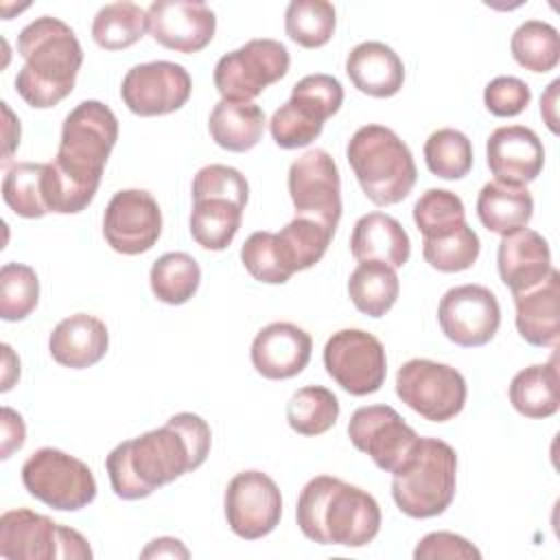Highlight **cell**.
I'll use <instances>...</instances> for the list:
<instances>
[{"label": "cell", "instance_id": "14", "mask_svg": "<svg viewBox=\"0 0 560 560\" xmlns=\"http://www.w3.org/2000/svg\"><path fill=\"white\" fill-rule=\"evenodd\" d=\"M223 508L228 525L238 538L258 540L278 527L282 494L267 472L243 470L230 479Z\"/></svg>", "mask_w": 560, "mask_h": 560}, {"label": "cell", "instance_id": "40", "mask_svg": "<svg viewBox=\"0 0 560 560\" xmlns=\"http://www.w3.org/2000/svg\"><path fill=\"white\" fill-rule=\"evenodd\" d=\"M479 252H481V241L468 223H462L448 236L422 238L424 260L442 273H457V271L470 269L479 258Z\"/></svg>", "mask_w": 560, "mask_h": 560}, {"label": "cell", "instance_id": "25", "mask_svg": "<svg viewBox=\"0 0 560 560\" xmlns=\"http://www.w3.org/2000/svg\"><path fill=\"white\" fill-rule=\"evenodd\" d=\"M350 254L361 260H381L394 269L411 256V241L405 228L385 212L363 214L350 234Z\"/></svg>", "mask_w": 560, "mask_h": 560}, {"label": "cell", "instance_id": "12", "mask_svg": "<svg viewBox=\"0 0 560 560\" xmlns=\"http://www.w3.org/2000/svg\"><path fill=\"white\" fill-rule=\"evenodd\" d=\"M348 438L357 451L392 475L409 462L420 442V435L389 405L359 407L350 416Z\"/></svg>", "mask_w": 560, "mask_h": 560}, {"label": "cell", "instance_id": "10", "mask_svg": "<svg viewBox=\"0 0 560 560\" xmlns=\"http://www.w3.org/2000/svg\"><path fill=\"white\" fill-rule=\"evenodd\" d=\"M398 398L431 422L455 418L468 396L466 378L459 370L431 359H409L396 372Z\"/></svg>", "mask_w": 560, "mask_h": 560}, {"label": "cell", "instance_id": "9", "mask_svg": "<svg viewBox=\"0 0 560 560\" xmlns=\"http://www.w3.org/2000/svg\"><path fill=\"white\" fill-rule=\"evenodd\" d=\"M289 50L278 39H249L241 48L223 55L214 66V88L223 101L249 103L265 88L289 72Z\"/></svg>", "mask_w": 560, "mask_h": 560}, {"label": "cell", "instance_id": "45", "mask_svg": "<svg viewBox=\"0 0 560 560\" xmlns=\"http://www.w3.org/2000/svg\"><path fill=\"white\" fill-rule=\"evenodd\" d=\"M322 129H324L322 122L311 120L300 109H295L289 101L280 105L269 120L271 138L280 149H302L311 144L315 138H319Z\"/></svg>", "mask_w": 560, "mask_h": 560}, {"label": "cell", "instance_id": "29", "mask_svg": "<svg viewBox=\"0 0 560 560\" xmlns=\"http://www.w3.org/2000/svg\"><path fill=\"white\" fill-rule=\"evenodd\" d=\"M400 282L394 267L381 260H361L348 280V295L357 311L383 317L398 300Z\"/></svg>", "mask_w": 560, "mask_h": 560}, {"label": "cell", "instance_id": "46", "mask_svg": "<svg viewBox=\"0 0 560 560\" xmlns=\"http://www.w3.org/2000/svg\"><path fill=\"white\" fill-rule=\"evenodd\" d=\"M532 101L529 85L518 77H494L483 90V103L492 116H518Z\"/></svg>", "mask_w": 560, "mask_h": 560}, {"label": "cell", "instance_id": "16", "mask_svg": "<svg viewBox=\"0 0 560 560\" xmlns=\"http://www.w3.org/2000/svg\"><path fill=\"white\" fill-rule=\"evenodd\" d=\"M192 92L190 74L175 61H149L127 70L120 96L136 116H164L186 105Z\"/></svg>", "mask_w": 560, "mask_h": 560}, {"label": "cell", "instance_id": "11", "mask_svg": "<svg viewBox=\"0 0 560 560\" xmlns=\"http://www.w3.org/2000/svg\"><path fill=\"white\" fill-rule=\"evenodd\" d=\"M328 376L352 396H368L381 389L387 376L385 348L372 332L343 328L332 332L324 346Z\"/></svg>", "mask_w": 560, "mask_h": 560}, {"label": "cell", "instance_id": "42", "mask_svg": "<svg viewBox=\"0 0 560 560\" xmlns=\"http://www.w3.org/2000/svg\"><path fill=\"white\" fill-rule=\"evenodd\" d=\"M241 262L254 280L265 284H284L293 276V269L289 267L280 247L278 234L267 230L247 236L241 247Z\"/></svg>", "mask_w": 560, "mask_h": 560}, {"label": "cell", "instance_id": "38", "mask_svg": "<svg viewBox=\"0 0 560 560\" xmlns=\"http://www.w3.org/2000/svg\"><path fill=\"white\" fill-rule=\"evenodd\" d=\"M413 223L422 238L448 236L466 223L464 201L446 188H429L413 203Z\"/></svg>", "mask_w": 560, "mask_h": 560}, {"label": "cell", "instance_id": "39", "mask_svg": "<svg viewBox=\"0 0 560 560\" xmlns=\"http://www.w3.org/2000/svg\"><path fill=\"white\" fill-rule=\"evenodd\" d=\"M424 162L442 179H462L472 168V144L459 129H438L424 142Z\"/></svg>", "mask_w": 560, "mask_h": 560}, {"label": "cell", "instance_id": "47", "mask_svg": "<svg viewBox=\"0 0 560 560\" xmlns=\"http://www.w3.org/2000/svg\"><path fill=\"white\" fill-rule=\"evenodd\" d=\"M413 558L416 560H442V558H446V560H455V558L479 560L481 551L459 534L431 532L424 538H420V542L413 549Z\"/></svg>", "mask_w": 560, "mask_h": 560}, {"label": "cell", "instance_id": "21", "mask_svg": "<svg viewBox=\"0 0 560 560\" xmlns=\"http://www.w3.org/2000/svg\"><path fill=\"white\" fill-rule=\"evenodd\" d=\"M497 269L501 282L512 291V295L534 289L551 271V249L547 238L529 228L501 236Z\"/></svg>", "mask_w": 560, "mask_h": 560}, {"label": "cell", "instance_id": "43", "mask_svg": "<svg viewBox=\"0 0 560 560\" xmlns=\"http://www.w3.org/2000/svg\"><path fill=\"white\" fill-rule=\"evenodd\" d=\"M289 103L311 120L324 125V120L339 112L343 103V88L330 74H306L293 85Z\"/></svg>", "mask_w": 560, "mask_h": 560}, {"label": "cell", "instance_id": "50", "mask_svg": "<svg viewBox=\"0 0 560 560\" xmlns=\"http://www.w3.org/2000/svg\"><path fill=\"white\" fill-rule=\"evenodd\" d=\"M558 88H560V79L551 81V83H549V88H547V92H545V94H542V98H540V114H542V118H545L547 127H549L553 133H558V116H556Z\"/></svg>", "mask_w": 560, "mask_h": 560}, {"label": "cell", "instance_id": "1", "mask_svg": "<svg viewBox=\"0 0 560 560\" xmlns=\"http://www.w3.org/2000/svg\"><path fill=\"white\" fill-rule=\"evenodd\" d=\"M212 444L208 422L190 411L171 416L162 427L114 446L105 459L116 497L138 501L197 470Z\"/></svg>", "mask_w": 560, "mask_h": 560}, {"label": "cell", "instance_id": "37", "mask_svg": "<svg viewBox=\"0 0 560 560\" xmlns=\"http://www.w3.org/2000/svg\"><path fill=\"white\" fill-rule=\"evenodd\" d=\"M44 162H18L2 179L4 203L24 219H42L48 214L44 201Z\"/></svg>", "mask_w": 560, "mask_h": 560}, {"label": "cell", "instance_id": "15", "mask_svg": "<svg viewBox=\"0 0 560 560\" xmlns=\"http://www.w3.org/2000/svg\"><path fill=\"white\" fill-rule=\"evenodd\" d=\"M438 322L448 341L462 348H479L497 335L501 306L488 287L459 284L442 295Z\"/></svg>", "mask_w": 560, "mask_h": 560}, {"label": "cell", "instance_id": "34", "mask_svg": "<svg viewBox=\"0 0 560 560\" xmlns=\"http://www.w3.org/2000/svg\"><path fill=\"white\" fill-rule=\"evenodd\" d=\"M337 11L328 0H293L284 11V31L302 48H319L330 42Z\"/></svg>", "mask_w": 560, "mask_h": 560}, {"label": "cell", "instance_id": "23", "mask_svg": "<svg viewBox=\"0 0 560 560\" xmlns=\"http://www.w3.org/2000/svg\"><path fill=\"white\" fill-rule=\"evenodd\" d=\"M109 348L105 322L88 313H74L61 319L48 339L50 357L70 370H83L98 363Z\"/></svg>", "mask_w": 560, "mask_h": 560}, {"label": "cell", "instance_id": "35", "mask_svg": "<svg viewBox=\"0 0 560 560\" xmlns=\"http://www.w3.org/2000/svg\"><path fill=\"white\" fill-rule=\"evenodd\" d=\"M510 50L525 70L549 72L560 59V35L549 22L527 20L512 33Z\"/></svg>", "mask_w": 560, "mask_h": 560}, {"label": "cell", "instance_id": "52", "mask_svg": "<svg viewBox=\"0 0 560 560\" xmlns=\"http://www.w3.org/2000/svg\"><path fill=\"white\" fill-rule=\"evenodd\" d=\"M2 365H4V370H2L0 389L9 392L13 387V383L20 378V359L13 354L9 343H2Z\"/></svg>", "mask_w": 560, "mask_h": 560}, {"label": "cell", "instance_id": "48", "mask_svg": "<svg viewBox=\"0 0 560 560\" xmlns=\"http://www.w3.org/2000/svg\"><path fill=\"white\" fill-rule=\"evenodd\" d=\"M26 440V427L18 411L2 407V459H9L13 451H20Z\"/></svg>", "mask_w": 560, "mask_h": 560}, {"label": "cell", "instance_id": "33", "mask_svg": "<svg viewBox=\"0 0 560 560\" xmlns=\"http://www.w3.org/2000/svg\"><path fill=\"white\" fill-rule=\"evenodd\" d=\"M339 418L337 396L322 385L300 387L287 402V422L300 435H322Z\"/></svg>", "mask_w": 560, "mask_h": 560}, {"label": "cell", "instance_id": "4", "mask_svg": "<svg viewBox=\"0 0 560 560\" xmlns=\"http://www.w3.org/2000/svg\"><path fill=\"white\" fill-rule=\"evenodd\" d=\"M18 52L24 66L15 77V90L26 105L48 109L74 90L83 48L59 18L42 15L26 24L18 35Z\"/></svg>", "mask_w": 560, "mask_h": 560}, {"label": "cell", "instance_id": "8", "mask_svg": "<svg viewBox=\"0 0 560 560\" xmlns=\"http://www.w3.org/2000/svg\"><path fill=\"white\" fill-rule=\"evenodd\" d=\"M22 483L31 497L61 512H77L96 499V479L90 466L52 446L37 448L24 462Z\"/></svg>", "mask_w": 560, "mask_h": 560}, {"label": "cell", "instance_id": "28", "mask_svg": "<svg viewBox=\"0 0 560 560\" xmlns=\"http://www.w3.org/2000/svg\"><path fill=\"white\" fill-rule=\"evenodd\" d=\"M265 112L256 103L219 101L208 118L212 140L232 153H245L258 144L265 131Z\"/></svg>", "mask_w": 560, "mask_h": 560}, {"label": "cell", "instance_id": "13", "mask_svg": "<svg viewBox=\"0 0 560 560\" xmlns=\"http://www.w3.org/2000/svg\"><path fill=\"white\" fill-rule=\"evenodd\" d=\"M287 186L295 217H308L337 230L341 219V177L328 151L311 149L293 160Z\"/></svg>", "mask_w": 560, "mask_h": 560}, {"label": "cell", "instance_id": "41", "mask_svg": "<svg viewBox=\"0 0 560 560\" xmlns=\"http://www.w3.org/2000/svg\"><path fill=\"white\" fill-rule=\"evenodd\" d=\"M39 302V278L33 267L7 262L0 269V317L4 322L26 319Z\"/></svg>", "mask_w": 560, "mask_h": 560}, {"label": "cell", "instance_id": "49", "mask_svg": "<svg viewBox=\"0 0 560 560\" xmlns=\"http://www.w3.org/2000/svg\"><path fill=\"white\" fill-rule=\"evenodd\" d=\"M188 556L190 551L182 545V540L171 536L155 538L140 551V558H188Z\"/></svg>", "mask_w": 560, "mask_h": 560}, {"label": "cell", "instance_id": "30", "mask_svg": "<svg viewBox=\"0 0 560 560\" xmlns=\"http://www.w3.org/2000/svg\"><path fill=\"white\" fill-rule=\"evenodd\" d=\"M243 210L230 199H195L190 210V236L210 252H223L236 236Z\"/></svg>", "mask_w": 560, "mask_h": 560}, {"label": "cell", "instance_id": "20", "mask_svg": "<svg viewBox=\"0 0 560 560\" xmlns=\"http://www.w3.org/2000/svg\"><path fill=\"white\" fill-rule=\"evenodd\" d=\"M313 339L311 335L291 324L273 322L258 330L252 341V365L269 381H284L298 376L311 361Z\"/></svg>", "mask_w": 560, "mask_h": 560}, {"label": "cell", "instance_id": "26", "mask_svg": "<svg viewBox=\"0 0 560 560\" xmlns=\"http://www.w3.org/2000/svg\"><path fill=\"white\" fill-rule=\"evenodd\" d=\"M534 214V199L527 186L488 182L477 195V217L488 232L505 236L527 228Z\"/></svg>", "mask_w": 560, "mask_h": 560}, {"label": "cell", "instance_id": "7", "mask_svg": "<svg viewBox=\"0 0 560 560\" xmlns=\"http://www.w3.org/2000/svg\"><path fill=\"white\" fill-rule=\"evenodd\" d=\"M0 558L7 560H90L88 540L72 527L26 508L0 516Z\"/></svg>", "mask_w": 560, "mask_h": 560}, {"label": "cell", "instance_id": "18", "mask_svg": "<svg viewBox=\"0 0 560 560\" xmlns=\"http://www.w3.org/2000/svg\"><path fill=\"white\" fill-rule=\"evenodd\" d=\"M147 15L153 39L184 55L203 50L217 31L214 11L197 0H155L147 9Z\"/></svg>", "mask_w": 560, "mask_h": 560}, {"label": "cell", "instance_id": "32", "mask_svg": "<svg viewBox=\"0 0 560 560\" xmlns=\"http://www.w3.org/2000/svg\"><path fill=\"white\" fill-rule=\"evenodd\" d=\"M153 295L171 306L186 304L199 289L201 269L199 262L186 252L162 254L149 273Z\"/></svg>", "mask_w": 560, "mask_h": 560}, {"label": "cell", "instance_id": "19", "mask_svg": "<svg viewBox=\"0 0 560 560\" xmlns=\"http://www.w3.org/2000/svg\"><path fill=\"white\" fill-rule=\"evenodd\" d=\"M486 162L494 182L527 186L545 164V147L534 129L525 125L497 127L486 142Z\"/></svg>", "mask_w": 560, "mask_h": 560}, {"label": "cell", "instance_id": "44", "mask_svg": "<svg viewBox=\"0 0 560 560\" xmlns=\"http://www.w3.org/2000/svg\"><path fill=\"white\" fill-rule=\"evenodd\" d=\"M195 199H230L245 208L249 199V184L234 166L208 164L199 168L192 179V201Z\"/></svg>", "mask_w": 560, "mask_h": 560}, {"label": "cell", "instance_id": "36", "mask_svg": "<svg viewBox=\"0 0 560 560\" xmlns=\"http://www.w3.org/2000/svg\"><path fill=\"white\" fill-rule=\"evenodd\" d=\"M332 234L335 230L308 217H295L293 221H289L278 232V241L293 273L319 262L332 241Z\"/></svg>", "mask_w": 560, "mask_h": 560}, {"label": "cell", "instance_id": "3", "mask_svg": "<svg viewBox=\"0 0 560 560\" xmlns=\"http://www.w3.org/2000/svg\"><path fill=\"white\" fill-rule=\"evenodd\" d=\"M300 532L317 545L365 547L381 529L376 499L332 475L313 477L298 497Z\"/></svg>", "mask_w": 560, "mask_h": 560}, {"label": "cell", "instance_id": "51", "mask_svg": "<svg viewBox=\"0 0 560 560\" xmlns=\"http://www.w3.org/2000/svg\"><path fill=\"white\" fill-rule=\"evenodd\" d=\"M2 112H4V158H2V162H9L13 149L20 144V120L13 116V112L9 109L7 103H2Z\"/></svg>", "mask_w": 560, "mask_h": 560}, {"label": "cell", "instance_id": "31", "mask_svg": "<svg viewBox=\"0 0 560 560\" xmlns=\"http://www.w3.org/2000/svg\"><path fill=\"white\" fill-rule=\"evenodd\" d=\"M149 31V15L136 2H109L98 9L92 22V39L105 50L133 46Z\"/></svg>", "mask_w": 560, "mask_h": 560}, {"label": "cell", "instance_id": "24", "mask_svg": "<svg viewBox=\"0 0 560 560\" xmlns=\"http://www.w3.org/2000/svg\"><path fill=\"white\" fill-rule=\"evenodd\" d=\"M346 74L359 92L374 98H389L405 83L402 59L383 42L357 44L346 57Z\"/></svg>", "mask_w": 560, "mask_h": 560}, {"label": "cell", "instance_id": "5", "mask_svg": "<svg viewBox=\"0 0 560 560\" xmlns=\"http://www.w3.org/2000/svg\"><path fill=\"white\" fill-rule=\"evenodd\" d=\"M346 158L363 195L376 206H394L416 186L413 155L385 125L359 127L348 140Z\"/></svg>", "mask_w": 560, "mask_h": 560}, {"label": "cell", "instance_id": "27", "mask_svg": "<svg viewBox=\"0 0 560 560\" xmlns=\"http://www.w3.org/2000/svg\"><path fill=\"white\" fill-rule=\"evenodd\" d=\"M558 387V361L553 354L547 363H536L516 372L508 387V396L521 416L545 420L560 407Z\"/></svg>", "mask_w": 560, "mask_h": 560}, {"label": "cell", "instance_id": "22", "mask_svg": "<svg viewBox=\"0 0 560 560\" xmlns=\"http://www.w3.org/2000/svg\"><path fill=\"white\" fill-rule=\"evenodd\" d=\"M516 330L538 348H556L560 337V273L551 267L547 278L529 291L514 295Z\"/></svg>", "mask_w": 560, "mask_h": 560}, {"label": "cell", "instance_id": "17", "mask_svg": "<svg viewBox=\"0 0 560 560\" xmlns=\"http://www.w3.org/2000/svg\"><path fill=\"white\" fill-rule=\"evenodd\" d=\"M162 234V210L155 197L142 188L118 190L103 214L107 245L125 256L149 252Z\"/></svg>", "mask_w": 560, "mask_h": 560}, {"label": "cell", "instance_id": "2", "mask_svg": "<svg viewBox=\"0 0 560 560\" xmlns=\"http://www.w3.org/2000/svg\"><path fill=\"white\" fill-rule=\"evenodd\" d=\"M116 140L118 118L101 101H81L63 118L57 155L44 173L48 212L77 214L92 203Z\"/></svg>", "mask_w": 560, "mask_h": 560}, {"label": "cell", "instance_id": "6", "mask_svg": "<svg viewBox=\"0 0 560 560\" xmlns=\"http://www.w3.org/2000/svg\"><path fill=\"white\" fill-rule=\"evenodd\" d=\"M457 453L440 438H420L409 462L394 472L392 497L411 518H431L446 512L455 499Z\"/></svg>", "mask_w": 560, "mask_h": 560}]
</instances>
